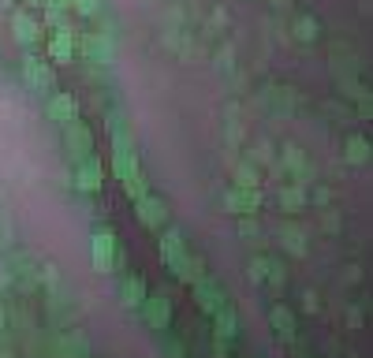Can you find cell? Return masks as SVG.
<instances>
[{"label":"cell","instance_id":"cell-23","mask_svg":"<svg viewBox=\"0 0 373 358\" xmlns=\"http://www.w3.org/2000/svg\"><path fill=\"white\" fill-rule=\"evenodd\" d=\"M306 187H299V183H291V187H280V205H284V213H302L306 209Z\"/></svg>","mask_w":373,"mask_h":358},{"label":"cell","instance_id":"cell-15","mask_svg":"<svg viewBox=\"0 0 373 358\" xmlns=\"http://www.w3.org/2000/svg\"><path fill=\"white\" fill-rule=\"evenodd\" d=\"M45 116L52 124H71V119H78V101L71 94H52L45 101Z\"/></svg>","mask_w":373,"mask_h":358},{"label":"cell","instance_id":"cell-32","mask_svg":"<svg viewBox=\"0 0 373 358\" xmlns=\"http://www.w3.org/2000/svg\"><path fill=\"white\" fill-rule=\"evenodd\" d=\"M217 68H220V71H232V68H235V52H232L228 45L217 49Z\"/></svg>","mask_w":373,"mask_h":358},{"label":"cell","instance_id":"cell-18","mask_svg":"<svg viewBox=\"0 0 373 358\" xmlns=\"http://www.w3.org/2000/svg\"><path fill=\"white\" fill-rule=\"evenodd\" d=\"M280 246L288 250L291 258H306L310 254V243H306V232L299 228V224H280Z\"/></svg>","mask_w":373,"mask_h":358},{"label":"cell","instance_id":"cell-37","mask_svg":"<svg viewBox=\"0 0 373 358\" xmlns=\"http://www.w3.org/2000/svg\"><path fill=\"white\" fill-rule=\"evenodd\" d=\"M209 26H213V30H224V26H228V16L217 8V11H213V19H209Z\"/></svg>","mask_w":373,"mask_h":358},{"label":"cell","instance_id":"cell-19","mask_svg":"<svg viewBox=\"0 0 373 358\" xmlns=\"http://www.w3.org/2000/svg\"><path fill=\"white\" fill-rule=\"evenodd\" d=\"M291 37H295L299 45L321 42V23H317L314 16H295V19H291Z\"/></svg>","mask_w":373,"mask_h":358},{"label":"cell","instance_id":"cell-11","mask_svg":"<svg viewBox=\"0 0 373 358\" xmlns=\"http://www.w3.org/2000/svg\"><path fill=\"white\" fill-rule=\"evenodd\" d=\"M224 205H228L232 213H239V217H258V209H261V194H258V191L232 187V191H224Z\"/></svg>","mask_w":373,"mask_h":358},{"label":"cell","instance_id":"cell-9","mask_svg":"<svg viewBox=\"0 0 373 358\" xmlns=\"http://www.w3.org/2000/svg\"><path fill=\"white\" fill-rule=\"evenodd\" d=\"M101 183H105V168H101L97 157H86V161H78V165H75V187H78V191L97 194V191H101Z\"/></svg>","mask_w":373,"mask_h":358},{"label":"cell","instance_id":"cell-17","mask_svg":"<svg viewBox=\"0 0 373 358\" xmlns=\"http://www.w3.org/2000/svg\"><path fill=\"white\" fill-rule=\"evenodd\" d=\"M194 299H198V310H202V314H217L224 302H228V299H224V291H220V284H213L209 276L202 284H194Z\"/></svg>","mask_w":373,"mask_h":358},{"label":"cell","instance_id":"cell-41","mask_svg":"<svg viewBox=\"0 0 373 358\" xmlns=\"http://www.w3.org/2000/svg\"><path fill=\"white\" fill-rule=\"evenodd\" d=\"M0 328H4V310H0Z\"/></svg>","mask_w":373,"mask_h":358},{"label":"cell","instance_id":"cell-8","mask_svg":"<svg viewBox=\"0 0 373 358\" xmlns=\"http://www.w3.org/2000/svg\"><path fill=\"white\" fill-rule=\"evenodd\" d=\"M138 310H142V321L150 328H157V333H165V328L172 325V302L165 295H150Z\"/></svg>","mask_w":373,"mask_h":358},{"label":"cell","instance_id":"cell-35","mask_svg":"<svg viewBox=\"0 0 373 358\" xmlns=\"http://www.w3.org/2000/svg\"><path fill=\"white\" fill-rule=\"evenodd\" d=\"M302 310H306V314H317V310H321V302H317V291H314V287L302 291Z\"/></svg>","mask_w":373,"mask_h":358},{"label":"cell","instance_id":"cell-26","mask_svg":"<svg viewBox=\"0 0 373 358\" xmlns=\"http://www.w3.org/2000/svg\"><path fill=\"white\" fill-rule=\"evenodd\" d=\"M276 157H273V142L269 138H261L258 145H250V165H273Z\"/></svg>","mask_w":373,"mask_h":358},{"label":"cell","instance_id":"cell-28","mask_svg":"<svg viewBox=\"0 0 373 358\" xmlns=\"http://www.w3.org/2000/svg\"><path fill=\"white\" fill-rule=\"evenodd\" d=\"M265 273H269V258H250V265H247L250 284H265Z\"/></svg>","mask_w":373,"mask_h":358},{"label":"cell","instance_id":"cell-40","mask_svg":"<svg viewBox=\"0 0 373 358\" xmlns=\"http://www.w3.org/2000/svg\"><path fill=\"white\" fill-rule=\"evenodd\" d=\"M23 4H30V8H45V0H23Z\"/></svg>","mask_w":373,"mask_h":358},{"label":"cell","instance_id":"cell-6","mask_svg":"<svg viewBox=\"0 0 373 358\" xmlns=\"http://www.w3.org/2000/svg\"><path fill=\"white\" fill-rule=\"evenodd\" d=\"M280 168L284 172H291V176L299 179V187H310V179H314V172H310V165H306V153L299 150V145H280Z\"/></svg>","mask_w":373,"mask_h":358},{"label":"cell","instance_id":"cell-7","mask_svg":"<svg viewBox=\"0 0 373 358\" xmlns=\"http://www.w3.org/2000/svg\"><path fill=\"white\" fill-rule=\"evenodd\" d=\"M23 78L34 90H42V94H52V86H57V78H52V64L37 60V56H23Z\"/></svg>","mask_w":373,"mask_h":358},{"label":"cell","instance_id":"cell-27","mask_svg":"<svg viewBox=\"0 0 373 358\" xmlns=\"http://www.w3.org/2000/svg\"><path fill=\"white\" fill-rule=\"evenodd\" d=\"M265 284H269L273 291H280L288 284V269H284V261H273L269 258V273H265Z\"/></svg>","mask_w":373,"mask_h":358},{"label":"cell","instance_id":"cell-22","mask_svg":"<svg viewBox=\"0 0 373 358\" xmlns=\"http://www.w3.org/2000/svg\"><path fill=\"white\" fill-rule=\"evenodd\" d=\"M343 157H348V165H369V138L366 135H348Z\"/></svg>","mask_w":373,"mask_h":358},{"label":"cell","instance_id":"cell-21","mask_svg":"<svg viewBox=\"0 0 373 358\" xmlns=\"http://www.w3.org/2000/svg\"><path fill=\"white\" fill-rule=\"evenodd\" d=\"M119 302H124L127 310H138L146 302V284L142 276H124V284H119Z\"/></svg>","mask_w":373,"mask_h":358},{"label":"cell","instance_id":"cell-36","mask_svg":"<svg viewBox=\"0 0 373 358\" xmlns=\"http://www.w3.org/2000/svg\"><path fill=\"white\" fill-rule=\"evenodd\" d=\"M161 351H165L168 358H183V343H179V340H168V336H165V340H161Z\"/></svg>","mask_w":373,"mask_h":358},{"label":"cell","instance_id":"cell-25","mask_svg":"<svg viewBox=\"0 0 373 358\" xmlns=\"http://www.w3.org/2000/svg\"><path fill=\"white\" fill-rule=\"evenodd\" d=\"M11 269H16V280H19V284H26V287H34V284H37V273H34L37 265L26 258V254H23V258H19V254H11Z\"/></svg>","mask_w":373,"mask_h":358},{"label":"cell","instance_id":"cell-38","mask_svg":"<svg viewBox=\"0 0 373 358\" xmlns=\"http://www.w3.org/2000/svg\"><path fill=\"white\" fill-rule=\"evenodd\" d=\"M325 228H328V232H340V217L332 213V209H325Z\"/></svg>","mask_w":373,"mask_h":358},{"label":"cell","instance_id":"cell-2","mask_svg":"<svg viewBox=\"0 0 373 358\" xmlns=\"http://www.w3.org/2000/svg\"><path fill=\"white\" fill-rule=\"evenodd\" d=\"M161 258L172 273L183 280V273H186V258H191V250H186V239L179 228H165L161 232Z\"/></svg>","mask_w":373,"mask_h":358},{"label":"cell","instance_id":"cell-3","mask_svg":"<svg viewBox=\"0 0 373 358\" xmlns=\"http://www.w3.org/2000/svg\"><path fill=\"white\" fill-rule=\"evenodd\" d=\"M64 150H68V157L75 165L86 161V157H93V131L86 124H78V119L64 124Z\"/></svg>","mask_w":373,"mask_h":358},{"label":"cell","instance_id":"cell-1","mask_svg":"<svg viewBox=\"0 0 373 358\" xmlns=\"http://www.w3.org/2000/svg\"><path fill=\"white\" fill-rule=\"evenodd\" d=\"M90 258L97 273H112V265L119 261V239L112 228H97L90 239Z\"/></svg>","mask_w":373,"mask_h":358},{"label":"cell","instance_id":"cell-10","mask_svg":"<svg viewBox=\"0 0 373 358\" xmlns=\"http://www.w3.org/2000/svg\"><path fill=\"white\" fill-rule=\"evenodd\" d=\"M11 34H16L19 45H37L42 42V23H37L26 8H19V11H11Z\"/></svg>","mask_w":373,"mask_h":358},{"label":"cell","instance_id":"cell-5","mask_svg":"<svg viewBox=\"0 0 373 358\" xmlns=\"http://www.w3.org/2000/svg\"><path fill=\"white\" fill-rule=\"evenodd\" d=\"M105 124H109L112 150L135 153V135H131V124H127V112L124 109H109V112H105Z\"/></svg>","mask_w":373,"mask_h":358},{"label":"cell","instance_id":"cell-16","mask_svg":"<svg viewBox=\"0 0 373 358\" xmlns=\"http://www.w3.org/2000/svg\"><path fill=\"white\" fill-rule=\"evenodd\" d=\"M213 328H217L213 336H217L220 343H232V340L239 336V314H235L232 302H224V306L213 314Z\"/></svg>","mask_w":373,"mask_h":358},{"label":"cell","instance_id":"cell-20","mask_svg":"<svg viewBox=\"0 0 373 358\" xmlns=\"http://www.w3.org/2000/svg\"><path fill=\"white\" fill-rule=\"evenodd\" d=\"M138 172H142V165H138V153H124V150H112V176H116L119 183L135 179Z\"/></svg>","mask_w":373,"mask_h":358},{"label":"cell","instance_id":"cell-39","mask_svg":"<svg viewBox=\"0 0 373 358\" xmlns=\"http://www.w3.org/2000/svg\"><path fill=\"white\" fill-rule=\"evenodd\" d=\"M45 8H52V11H68L71 0H45Z\"/></svg>","mask_w":373,"mask_h":358},{"label":"cell","instance_id":"cell-31","mask_svg":"<svg viewBox=\"0 0 373 358\" xmlns=\"http://www.w3.org/2000/svg\"><path fill=\"white\" fill-rule=\"evenodd\" d=\"M239 235H243V239H261L258 217H239Z\"/></svg>","mask_w":373,"mask_h":358},{"label":"cell","instance_id":"cell-33","mask_svg":"<svg viewBox=\"0 0 373 358\" xmlns=\"http://www.w3.org/2000/svg\"><path fill=\"white\" fill-rule=\"evenodd\" d=\"M11 243H16V235H11V220L0 213V246L4 250H11Z\"/></svg>","mask_w":373,"mask_h":358},{"label":"cell","instance_id":"cell-42","mask_svg":"<svg viewBox=\"0 0 373 358\" xmlns=\"http://www.w3.org/2000/svg\"><path fill=\"white\" fill-rule=\"evenodd\" d=\"M0 198H4V191H0Z\"/></svg>","mask_w":373,"mask_h":358},{"label":"cell","instance_id":"cell-12","mask_svg":"<svg viewBox=\"0 0 373 358\" xmlns=\"http://www.w3.org/2000/svg\"><path fill=\"white\" fill-rule=\"evenodd\" d=\"M49 56L57 60V64H71V60H75V30H71L68 23H64V26H52Z\"/></svg>","mask_w":373,"mask_h":358},{"label":"cell","instance_id":"cell-29","mask_svg":"<svg viewBox=\"0 0 373 358\" xmlns=\"http://www.w3.org/2000/svg\"><path fill=\"white\" fill-rule=\"evenodd\" d=\"M124 191H127V198H135V202H138V198H146V194H150V183H146V176L138 172L135 179H127V183H124Z\"/></svg>","mask_w":373,"mask_h":358},{"label":"cell","instance_id":"cell-13","mask_svg":"<svg viewBox=\"0 0 373 358\" xmlns=\"http://www.w3.org/2000/svg\"><path fill=\"white\" fill-rule=\"evenodd\" d=\"M269 325H273V333L280 343H291L299 333V321H295V314H291V306H284V302H276V306L269 310Z\"/></svg>","mask_w":373,"mask_h":358},{"label":"cell","instance_id":"cell-4","mask_svg":"<svg viewBox=\"0 0 373 358\" xmlns=\"http://www.w3.org/2000/svg\"><path fill=\"white\" fill-rule=\"evenodd\" d=\"M135 217H138V224L142 228H153V232H165L168 228V202L165 198H157V194H146V198H138L135 202Z\"/></svg>","mask_w":373,"mask_h":358},{"label":"cell","instance_id":"cell-24","mask_svg":"<svg viewBox=\"0 0 373 358\" xmlns=\"http://www.w3.org/2000/svg\"><path fill=\"white\" fill-rule=\"evenodd\" d=\"M235 187H243V191H258V183H261V172H258V165H250V161H243V165H235Z\"/></svg>","mask_w":373,"mask_h":358},{"label":"cell","instance_id":"cell-30","mask_svg":"<svg viewBox=\"0 0 373 358\" xmlns=\"http://www.w3.org/2000/svg\"><path fill=\"white\" fill-rule=\"evenodd\" d=\"M71 11H78L83 19L101 16V0H71Z\"/></svg>","mask_w":373,"mask_h":358},{"label":"cell","instance_id":"cell-14","mask_svg":"<svg viewBox=\"0 0 373 358\" xmlns=\"http://www.w3.org/2000/svg\"><path fill=\"white\" fill-rule=\"evenodd\" d=\"M52 354L57 358H90V340L83 333H60L52 340Z\"/></svg>","mask_w":373,"mask_h":358},{"label":"cell","instance_id":"cell-34","mask_svg":"<svg viewBox=\"0 0 373 358\" xmlns=\"http://www.w3.org/2000/svg\"><path fill=\"white\" fill-rule=\"evenodd\" d=\"M310 198L317 205H332V191L325 187V183H314V191H310Z\"/></svg>","mask_w":373,"mask_h":358}]
</instances>
